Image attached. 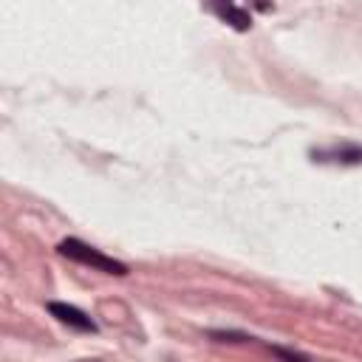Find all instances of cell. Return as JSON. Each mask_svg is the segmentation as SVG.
I'll list each match as a JSON object with an SVG mask.
<instances>
[{"label": "cell", "instance_id": "obj_1", "mask_svg": "<svg viewBox=\"0 0 362 362\" xmlns=\"http://www.w3.org/2000/svg\"><path fill=\"white\" fill-rule=\"evenodd\" d=\"M57 252H59L62 257L79 263V266H90L93 272H105V274H116V277H124V274L130 272L127 263H122V260L105 255L102 249H96V246H90V243H85V240H79V238H62V240L57 243Z\"/></svg>", "mask_w": 362, "mask_h": 362}, {"label": "cell", "instance_id": "obj_4", "mask_svg": "<svg viewBox=\"0 0 362 362\" xmlns=\"http://www.w3.org/2000/svg\"><path fill=\"white\" fill-rule=\"evenodd\" d=\"M212 14H218L226 25H232L235 31H249L252 25V14L243 8V6H235V3H212L209 6Z\"/></svg>", "mask_w": 362, "mask_h": 362}, {"label": "cell", "instance_id": "obj_3", "mask_svg": "<svg viewBox=\"0 0 362 362\" xmlns=\"http://www.w3.org/2000/svg\"><path fill=\"white\" fill-rule=\"evenodd\" d=\"M311 161H320V164H362V144H334V147H320V150H311Z\"/></svg>", "mask_w": 362, "mask_h": 362}, {"label": "cell", "instance_id": "obj_5", "mask_svg": "<svg viewBox=\"0 0 362 362\" xmlns=\"http://www.w3.org/2000/svg\"><path fill=\"white\" fill-rule=\"evenodd\" d=\"M280 362H308V356H303V354H297V351H291V348H283V345H266Z\"/></svg>", "mask_w": 362, "mask_h": 362}, {"label": "cell", "instance_id": "obj_2", "mask_svg": "<svg viewBox=\"0 0 362 362\" xmlns=\"http://www.w3.org/2000/svg\"><path fill=\"white\" fill-rule=\"evenodd\" d=\"M45 308H48L51 317H57L62 325H68V328H74V331H79V334H96V331H99L96 322H93L82 308H76V305H71V303L51 300Z\"/></svg>", "mask_w": 362, "mask_h": 362}]
</instances>
